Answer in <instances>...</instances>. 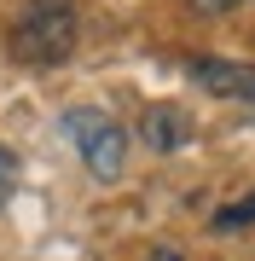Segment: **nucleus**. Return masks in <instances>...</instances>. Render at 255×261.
<instances>
[{"label": "nucleus", "mask_w": 255, "mask_h": 261, "mask_svg": "<svg viewBox=\"0 0 255 261\" xmlns=\"http://www.w3.org/2000/svg\"><path fill=\"white\" fill-rule=\"evenodd\" d=\"M81 41V18H76V0H23L18 23H12V58L29 70H58L70 64Z\"/></svg>", "instance_id": "1"}, {"label": "nucleus", "mask_w": 255, "mask_h": 261, "mask_svg": "<svg viewBox=\"0 0 255 261\" xmlns=\"http://www.w3.org/2000/svg\"><path fill=\"white\" fill-rule=\"evenodd\" d=\"M64 134H70V145H76V157L87 163L93 180H122V168H128V128L110 111L76 105V111H64Z\"/></svg>", "instance_id": "2"}, {"label": "nucleus", "mask_w": 255, "mask_h": 261, "mask_svg": "<svg viewBox=\"0 0 255 261\" xmlns=\"http://www.w3.org/2000/svg\"><path fill=\"white\" fill-rule=\"evenodd\" d=\"M186 75L215 99H238L255 111V64H238V58H191Z\"/></svg>", "instance_id": "3"}, {"label": "nucleus", "mask_w": 255, "mask_h": 261, "mask_svg": "<svg viewBox=\"0 0 255 261\" xmlns=\"http://www.w3.org/2000/svg\"><path fill=\"white\" fill-rule=\"evenodd\" d=\"M186 116L174 111V105H157V111H145V140H151V151H180L186 145Z\"/></svg>", "instance_id": "4"}, {"label": "nucleus", "mask_w": 255, "mask_h": 261, "mask_svg": "<svg viewBox=\"0 0 255 261\" xmlns=\"http://www.w3.org/2000/svg\"><path fill=\"white\" fill-rule=\"evenodd\" d=\"M249 221H255V197H238L232 209H220V215H215L220 232H232V226H249Z\"/></svg>", "instance_id": "5"}, {"label": "nucleus", "mask_w": 255, "mask_h": 261, "mask_svg": "<svg viewBox=\"0 0 255 261\" xmlns=\"http://www.w3.org/2000/svg\"><path fill=\"white\" fill-rule=\"evenodd\" d=\"M12 192H18V151L0 145V209L12 203Z\"/></svg>", "instance_id": "6"}, {"label": "nucleus", "mask_w": 255, "mask_h": 261, "mask_svg": "<svg viewBox=\"0 0 255 261\" xmlns=\"http://www.w3.org/2000/svg\"><path fill=\"white\" fill-rule=\"evenodd\" d=\"M191 6H197L203 18H220V12H232V6H244V0H191Z\"/></svg>", "instance_id": "7"}, {"label": "nucleus", "mask_w": 255, "mask_h": 261, "mask_svg": "<svg viewBox=\"0 0 255 261\" xmlns=\"http://www.w3.org/2000/svg\"><path fill=\"white\" fill-rule=\"evenodd\" d=\"M151 261H186V255H180V250H157Z\"/></svg>", "instance_id": "8"}]
</instances>
